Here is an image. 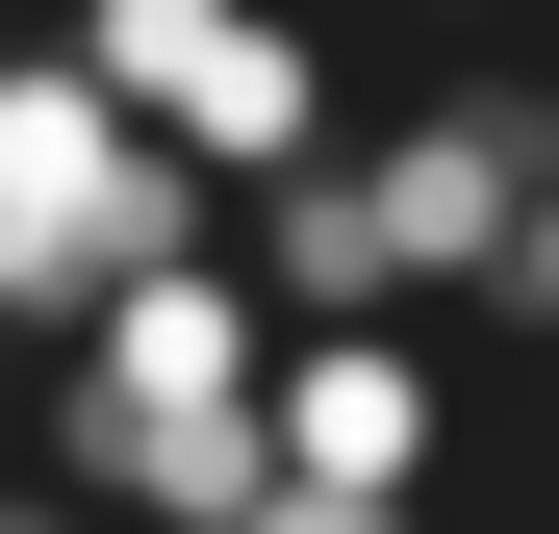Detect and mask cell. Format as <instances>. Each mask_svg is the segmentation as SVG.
<instances>
[{
	"instance_id": "cell-1",
	"label": "cell",
	"mask_w": 559,
	"mask_h": 534,
	"mask_svg": "<svg viewBox=\"0 0 559 534\" xmlns=\"http://www.w3.org/2000/svg\"><path fill=\"white\" fill-rule=\"evenodd\" d=\"M178 254H229V178L178 153L153 103H103L76 26H26V51H0V331L76 356L128 281H178Z\"/></svg>"
},
{
	"instance_id": "cell-2",
	"label": "cell",
	"mask_w": 559,
	"mask_h": 534,
	"mask_svg": "<svg viewBox=\"0 0 559 534\" xmlns=\"http://www.w3.org/2000/svg\"><path fill=\"white\" fill-rule=\"evenodd\" d=\"M534 178H559V76L534 103H407V128H356V204H382V254H407V306H509V229H534Z\"/></svg>"
},
{
	"instance_id": "cell-3",
	"label": "cell",
	"mask_w": 559,
	"mask_h": 534,
	"mask_svg": "<svg viewBox=\"0 0 559 534\" xmlns=\"http://www.w3.org/2000/svg\"><path fill=\"white\" fill-rule=\"evenodd\" d=\"M280 484H331V509H432V484H457L432 306H382V331H280Z\"/></svg>"
},
{
	"instance_id": "cell-4",
	"label": "cell",
	"mask_w": 559,
	"mask_h": 534,
	"mask_svg": "<svg viewBox=\"0 0 559 534\" xmlns=\"http://www.w3.org/2000/svg\"><path fill=\"white\" fill-rule=\"evenodd\" d=\"M76 382H128V407H254V382H280V281H254V254H178V281H128L103 331H76Z\"/></svg>"
},
{
	"instance_id": "cell-5",
	"label": "cell",
	"mask_w": 559,
	"mask_h": 534,
	"mask_svg": "<svg viewBox=\"0 0 559 534\" xmlns=\"http://www.w3.org/2000/svg\"><path fill=\"white\" fill-rule=\"evenodd\" d=\"M229 254L280 281V331H382V306H407V254H382V204H356V153L254 178V204H229Z\"/></svg>"
},
{
	"instance_id": "cell-6",
	"label": "cell",
	"mask_w": 559,
	"mask_h": 534,
	"mask_svg": "<svg viewBox=\"0 0 559 534\" xmlns=\"http://www.w3.org/2000/svg\"><path fill=\"white\" fill-rule=\"evenodd\" d=\"M178 153H204L229 204H254V178H306V153H356V128H331V51L280 26V0H254V26L204 51V103H178Z\"/></svg>"
},
{
	"instance_id": "cell-7",
	"label": "cell",
	"mask_w": 559,
	"mask_h": 534,
	"mask_svg": "<svg viewBox=\"0 0 559 534\" xmlns=\"http://www.w3.org/2000/svg\"><path fill=\"white\" fill-rule=\"evenodd\" d=\"M229 26H254V0H76V76L178 128V103H204V51H229Z\"/></svg>"
},
{
	"instance_id": "cell-8",
	"label": "cell",
	"mask_w": 559,
	"mask_h": 534,
	"mask_svg": "<svg viewBox=\"0 0 559 534\" xmlns=\"http://www.w3.org/2000/svg\"><path fill=\"white\" fill-rule=\"evenodd\" d=\"M204 534H432V509H331V484H280V509H204Z\"/></svg>"
},
{
	"instance_id": "cell-9",
	"label": "cell",
	"mask_w": 559,
	"mask_h": 534,
	"mask_svg": "<svg viewBox=\"0 0 559 534\" xmlns=\"http://www.w3.org/2000/svg\"><path fill=\"white\" fill-rule=\"evenodd\" d=\"M509 331H559V178H534V229H509Z\"/></svg>"
},
{
	"instance_id": "cell-10",
	"label": "cell",
	"mask_w": 559,
	"mask_h": 534,
	"mask_svg": "<svg viewBox=\"0 0 559 534\" xmlns=\"http://www.w3.org/2000/svg\"><path fill=\"white\" fill-rule=\"evenodd\" d=\"M0 534H128V509H76V484H51V459H26V484H0Z\"/></svg>"
},
{
	"instance_id": "cell-11",
	"label": "cell",
	"mask_w": 559,
	"mask_h": 534,
	"mask_svg": "<svg viewBox=\"0 0 559 534\" xmlns=\"http://www.w3.org/2000/svg\"><path fill=\"white\" fill-rule=\"evenodd\" d=\"M457 26H484V0H457Z\"/></svg>"
}]
</instances>
